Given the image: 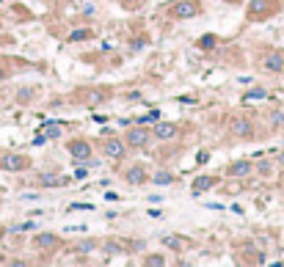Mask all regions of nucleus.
I'll list each match as a JSON object with an SVG mask.
<instances>
[{"label": "nucleus", "instance_id": "obj_1", "mask_svg": "<svg viewBox=\"0 0 284 267\" xmlns=\"http://www.w3.org/2000/svg\"><path fill=\"white\" fill-rule=\"evenodd\" d=\"M171 14L177 17V19H191V17L199 14V6H196L193 0H179V3L171 9Z\"/></svg>", "mask_w": 284, "mask_h": 267}, {"label": "nucleus", "instance_id": "obj_2", "mask_svg": "<svg viewBox=\"0 0 284 267\" xmlns=\"http://www.w3.org/2000/svg\"><path fill=\"white\" fill-rule=\"evenodd\" d=\"M127 146H133V149H144L146 143H149V129H141V127H135L127 132Z\"/></svg>", "mask_w": 284, "mask_h": 267}, {"label": "nucleus", "instance_id": "obj_3", "mask_svg": "<svg viewBox=\"0 0 284 267\" xmlns=\"http://www.w3.org/2000/svg\"><path fill=\"white\" fill-rule=\"evenodd\" d=\"M102 152H105V157H113V160H119V157L127 152V143H124V141H116V138H108V141L102 143Z\"/></svg>", "mask_w": 284, "mask_h": 267}, {"label": "nucleus", "instance_id": "obj_4", "mask_svg": "<svg viewBox=\"0 0 284 267\" xmlns=\"http://www.w3.org/2000/svg\"><path fill=\"white\" fill-rule=\"evenodd\" d=\"M154 138L158 141H174L177 138V127L168 124V121H158V124H154Z\"/></svg>", "mask_w": 284, "mask_h": 267}, {"label": "nucleus", "instance_id": "obj_5", "mask_svg": "<svg viewBox=\"0 0 284 267\" xmlns=\"http://www.w3.org/2000/svg\"><path fill=\"white\" fill-rule=\"evenodd\" d=\"M69 152L75 160H91V146L86 141H72L69 143Z\"/></svg>", "mask_w": 284, "mask_h": 267}, {"label": "nucleus", "instance_id": "obj_6", "mask_svg": "<svg viewBox=\"0 0 284 267\" xmlns=\"http://www.w3.org/2000/svg\"><path fill=\"white\" fill-rule=\"evenodd\" d=\"M124 179L130 182V184H141V182H146V168L144 166H130L124 171Z\"/></svg>", "mask_w": 284, "mask_h": 267}, {"label": "nucleus", "instance_id": "obj_7", "mask_svg": "<svg viewBox=\"0 0 284 267\" xmlns=\"http://www.w3.org/2000/svg\"><path fill=\"white\" fill-rule=\"evenodd\" d=\"M0 168H6V171H22V168H25V157H19V154H6L3 160H0Z\"/></svg>", "mask_w": 284, "mask_h": 267}, {"label": "nucleus", "instance_id": "obj_8", "mask_svg": "<svg viewBox=\"0 0 284 267\" xmlns=\"http://www.w3.org/2000/svg\"><path fill=\"white\" fill-rule=\"evenodd\" d=\"M251 121L248 119H235V124H232V132L238 135V138H248V135H251Z\"/></svg>", "mask_w": 284, "mask_h": 267}, {"label": "nucleus", "instance_id": "obj_9", "mask_svg": "<svg viewBox=\"0 0 284 267\" xmlns=\"http://www.w3.org/2000/svg\"><path fill=\"white\" fill-rule=\"evenodd\" d=\"M265 69H270V72H284V58L279 56V52H268V56H265Z\"/></svg>", "mask_w": 284, "mask_h": 267}, {"label": "nucleus", "instance_id": "obj_10", "mask_svg": "<svg viewBox=\"0 0 284 267\" xmlns=\"http://www.w3.org/2000/svg\"><path fill=\"white\" fill-rule=\"evenodd\" d=\"M33 243H36V248H56L58 245V234H36V239H33Z\"/></svg>", "mask_w": 284, "mask_h": 267}, {"label": "nucleus", "instance_id": "obj_11", "mask_svg": "<svg viewBox=\"0 0 284 267\" xmlns=\"http://www.w3.org/2000/svg\"><path fill=\"white\" fill-rule=\"evenodd\" d=\"M251 174V166H248L246 160H238V163H232V166H229V176H248Z\"/></svg>", "mask_w": 284, "mask_h": 267}, {"label": "nucleus", "instance_id": "obj_12", "mask_svg": "<svg viewBox=\"0 0 284 267\" xmlns=\"http://www.w3.org/2000/svg\"><path fill=\"white\" fill-rule=\"evenodd\" d=\"M215 184V176H196L193 179V193H204Z\"/></svg>", "mask_w": 284, "mask_h": 267}, {"label": "nucleus", "instance_id": "obj_13", "mask_svg": "<svg viewBox=\"0 0 284 267\" xmlns=\"http://www.w3.org/2000/svg\"><path fill=\"white\" fill-rule=\"evenodd\" d=\"M246 102H256V99H265V88H251V91L243 97Z\"/></svg>", "mask_w": 284, "mask_h": 267}, {"label": "nucleus", "instance_id": "obj_14", "mask_svg": "<svg viewBox=\"0 0 284 267\" xmlns=\"http://www.w3.org/2000/svg\"><path fill=\"white\" fill-rule=\"evenodd\" d=\"M163 243H166L171 251H182V248H185V243H182L179 237H163Z\"/></svg>", "mask_w": 284, "mask_h": 267}, {"label": "nucleus", "instance_id": "obj_15", "mask_svg": "<svg viewBox=\"0 0 284 267\" xmlns=\"http://www.w3.org/2000/svg\"><path fill=\"white\" fill-rule=\"evenodd\" d=\"M44 138H61V127L58 124H47L44 127Z\"/></svg>", "mask_w": 284, "mask_h": 267}, {"label": "nucleus", "instance_id": "obj_16", "mask_svg": "<svg viewBox=\"0 0 284 267\" xmlns=\"http://www.w3.org/2000/svg\"><path fill=\"white\" fill-rule=\"evenodd\" d=\"M39 184H47V188H50V184H61V179H58V176H53V174H42V176H39Z\"/></svg>", "mask_w": 284, "mask_h": 267}, {"label": "nucleus", "instance_id": "obj_17", "mask_svg": "<svg viewBox=\"0 0 284 267\" xmlns=\"http://www.w3.org/2000/svg\"><path fill=\"white\" fill-rule=\"evenodd\" d=\"M72 42H83V39H89V31H86V28H78V31H72Z\"/></svg>", "mask_w": 284, "mask_h": 267}, {"label": "nucleus", "instance_id": "obj_18", "mask_svg": "<svg viewBox=\"0 0 284 267\" xmlns=\"http://www.w3.org/2000/svg\"><path fill=\"white\" fill-rule=\"evenodd\" d=\"M171 179H174V176H171V174H166V171H160V174H154V182H158V184H168Z\"/></svg>", "mask_w": 284, "mask_h": 267}, {"label": "nucleus", "instance_id": "obj_19", "mask_svg": "<svg viewBox=\"0 0 284 267\" xmlns=\"http://www.w3.org/2000/svg\"><path fill=\"white\" fill-rule=\"evenodd\" d=\"M146 264H154V267H160V264H166V259H163V256H149V259H146Z\"/></svg>", "mask_w": 284, "mask_h": 267}, {"label": "nucleus", "instance_id": "obj_20", "mask_svg": "<svg viewBox=\"0 0 284 267\" xmlns=\"http://www.w3.org/2000/svg\"><path fill=\"white\" fill-rule=\"evenodd\" d=\"M99 99H102V91H91L89 94V102H99Z\"/></svg>", "mask_w": 284, "mask_h": 267}, {"label": "nucleus", "instance_id": "obj_21", "mask_svg": "<svg viewBox=\"0 0 284 267\" xmlns=\"http://www.w3.org/2000/svg\"><path fill=\"white\" fill-rule=\"evenodd\" d=\"M69 209H72V212H78V209H91V204H72Z\"/></svg>", "mask_w": 284, "mask_h": 267}, {"label": "nucleus", "instance_id": "obj_22", "mask_svg": "<svg viewBox=\"0 0 284 267\" xmlns=\"http://www.w3.org/2000/svg\"><path fill=\"white\" fill-rule=\"evenodd\" d=\"M105 251H111V253H116V251H119V245H116V243H108V245H105Z\"/></svg>", "mask_w": 284, "mask_h": 267}, {"label": "nucleus", "instance_id": "obj_23", "mask_svg": "<svg viewBox=\"0 0 284 267\" xmlns=\"http://www.w3.org/2000/svg\"><path fill=\"white\" fill-rule=\"evenodd\" d=\"M279 166H281V168H284V152H281V154H279Z\"/></svg>", "mask_w": 284, "mask_h": 267}, {"label": "nucleus", "instance_id": "obj_24", "mask_svg": "<svg viewBox=\"0 0 284 267\" xmlns=\"http://www.w3.org/2000/svg\"><path fill=\"white\" fill-rule=\"evenodd\" d=\"M121 3H138V0H121Z\"/></svg>", "mask_w": 284, "mask_h": 267}, {"label": "nucleus", "instance_id": "obj_25", "mask_svg": "<svg viewBox=\"0 0 284 267\" xmlns=\"http://www.w3.org/2000/svg\"><path fill=\"white\" fill-rule=\"evenodd\" d=\"M0 237H3V229H0Z\"/></svg>", "mask_w": 284, "mask_h": 267}]
</instances>
